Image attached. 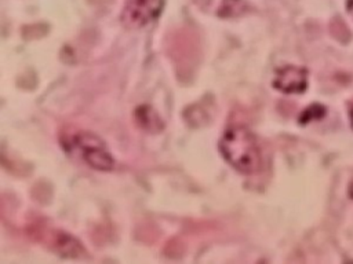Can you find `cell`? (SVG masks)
<instances>
[{
    "label": "cell",
    "instance_id": "8992f818",
    "mask_svg": "<svg viewBox=\"0 0 353 264\" xmlns=\"http://www.w3.org/2000/svg\"><path fill=\"white\" fill-rule=\"evenodd\" d=\"M135 120L141 125V128L146 131H159L163 128L161 120L156 114V111L149 106H141L135 111Z\"/></svg>",
    "mask_w": 353,
    "mask_h": 264
},
{
    "label": "cell",
    "instance_id": "3957f363",
    "mask_svg": "<svg viewBox=\"0 0 353 264\" xmlns=\"http://www.w3.org/2000/svg\"><path fill=\"white\" fill-rule=\"evenodd\" d=\"M32 231L37 241L63 257H80L84 253L80 242L62 230L39 224Z\"/></svg>",
    "mask_w": 353,
    "mask_h": 264
},
{
    "label": "cell",
    "instance_id": "9c48e42d",
    "mask_svg": "<svg viewBox=\"0 0 353 264\" xmlns=\"http://www.w3.org/2000/svg\"><path fill=\"white\" fill-rule=\"evenodd\" d=\"M346 7H347V11L350 12V15H352V18H353V0H347Z\"/></svg>",
    "mask_w": 353,
    "mask_h": 264
},
{
    "label": "cell",
    "instance_id": "ba28073f",
    "mask_svg": "<svg viewBox=\"0 0 353 264\" xmlns=\"http://www.w3.org/2000/svg\"><path fill=\"white\" fill-rule=\"evenodd\" d=\"M325 114V107H323L321 104H312L309 106L307 109L303 110V113L301 114V124H306L309 121H313V120H320L323 118Z\"/></svg>",
    "mask_w": 353,
    "mask_h": 264
},
{
    "label": "cell",
    "instance_id": "5b68a950",
    "mask_svg": "<svg viewBox=\"0 0 353 264\" xmlns=\"http://www.w3.org/2000/svg\"><path fill=\"white\" fill-rule=\"evenodd\" d=\"M273 87L284 94H301L307 87V72L294 65L283 66L276 70Z\"/></svg>",
    "mask_w": 353,
    "mask_h": 264
},
{
    "label": "cell",
    "instance_id": "277c9868",
    "mask_svg": "<svg viewBox=\"0 0 353 264\" xmlns=\"http://www.w3.org/2000/svg\"><path fill=\"white\" fill-rule=\"evenodd\" d=\"M163 6L164 0H127L121 21L127 28H142L160 15Z\"/></svg>",
    "mask_w": 353,
    "mask_h": 264
},
{
    "label": "cell",
    "instance_id": "52a82bcc",
    "mask_svg": "<svg viewBox=\"0 0 353 264\" xmlns=\"http://www.w3.org/2000/svg\"><path fill=\"white\" fill-rule=\"evenodd\" d=\"M245 8V3L243 0H223L219 8V15L223 18L236 16L241 14Z\"/></svg>",
    "mask_w": 353,
    "mask_h": 264
},
{
    "label": "cell",
    "instance_id": "30bf717a",
    "mask_svg": "<svg viewBox=\"0 0 353 264\" xmlns=\"http://www.w3.org/2000/svg\"><path fill=\"white\" fill-rule=\"evenodd\" d=\"M349 117H350V122H352V126H353V102L350 104V110H349Z\"/></svg>",
    "mask_w": 353,
    "mask_h": 264
},
{
    "label": "cell",
    "instance_id": "6da1fadb",
    "mask_svg": "<svg viewBox=\"0 0 353 264\" xmlns=\"http://www.w3.org/2000/svg\"><path fill=\"white\" fill-rule=\"evenodd\" d=\"M219 151L240 173L254 175L262 166V155L256 138L245 126L236 125L228 128L219 140Z\"/></svg>",
    "mask_w": 353,
    "mask_h": 264
},
{
    "label": "cell",
    "instance_id": "8fae6325",
    "mask_svg": "<svg viewBox=\"0 0 353 264\" xmlns=\"http://www.w3.org/2000/svg\"><path fill=\"white\" fill-rule=\"evenodd\" d=\"M349 195H350V198H353V180L349 184Z\"/></svg>",
    "mask_w": 353,
    "mask_h": 264
},
{
    "label": "cell",
    "instance_id": "7a4b0ae2",
    "mask_svg": "<svg viewBox=\"0 0 353 264\" xmlns=\"http://www.w3.org/2000/svg\"><path fill=\"white\" fill-rule=\"evenodd\" d=\"M61 144L66 153L84 161L94 169L110 170L114 165L105 142L92 132L66 128L61 132Z\"/></svg>",
    "mask_w": 353,
    "mask_h": 264
}]
</instances>
